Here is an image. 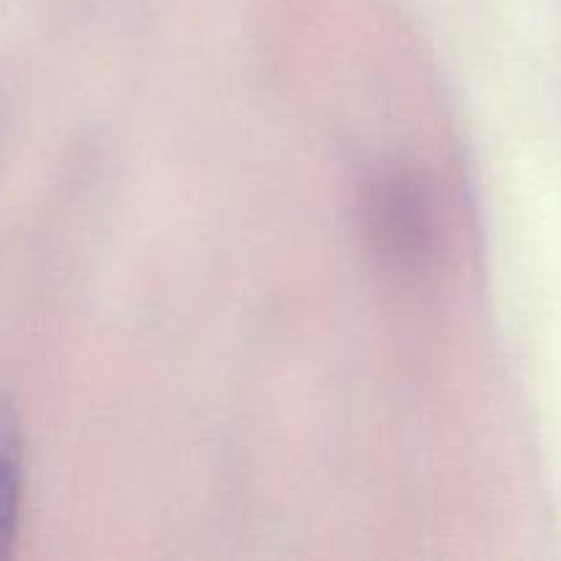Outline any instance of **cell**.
<instances>
[{
  "mask_svg": "<svg viewBox=\"0 0 561 561\" xmlns=\"http://www.w3.org/2000/svg\"><path fill=\"white\" fill-rule=\"evenodd\" d=\"M362 222L378 255L405 272L431 266L442 244L436 197L409 170H387L365 186Z\"/></svg>",
  "mask_w": 561,
  "mask_h": 561,
  "instance_id": "cell-1",
  "label": "cell"
},
{
  "mask_svg": "<svg viewBox=\"0 0 561 561\" xmlns=\"http://www.w3.org/2000/svg\"><path fill=\"white\" fill-rule=\"evenodd\" d=\"M22 510V431L14 409L0 398V559L14 548Z\"/></svg>",
  "mask_w": 561,
  "mask_h": 561,
  "instance_id": "cell-2",
  "label": "cell"
}]
</instances>
